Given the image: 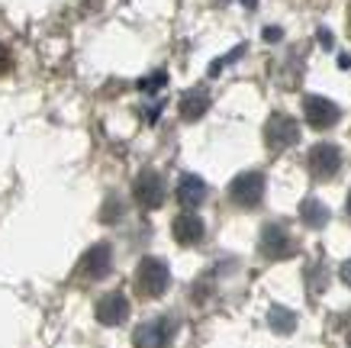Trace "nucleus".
<instances>
[{
    "instance_id": "obj_18",
    "label": "nucleus",
    "mask_w": 351,
    "mask_h": 348,
    "mask_svg": "<svg viewBox=\"0 0 351 348\" xmlns=\"http://www.w3.org/2000/svg\"><path fill=\"white\" fill-rule=\"evenodd\" d=\"M348 216H351V194H348Z\"/></svg>"
},
{
    "instance_id": "obj_6",
    "label": "nucleus",
    "mask_w": 351,
    "mask_h": 348,
    "mask_svg": "<svg viewBox=\"0 0 351 348\" xmlns=\"http://www.w3.org/2000/svg\"><path fill=\"white\" fill-rule=\"evenodd\" d=\"M132 197H136L138 207H145V210H155L165 203V181H161L158 171H142L132 184Z\"/></svg>"
},
{
    "instance_id": "obj_13",
    "label": "nucleus",
    "mask_w": 351,
    "mask_h": 348,
    "mask_svg": "<svg viewBox=\"0 0 351 348\" xmlns=\"http://www.w3.org/2000/svg\"><path fill=\"white\" fill-rule=\"evenodd\" d=\"M206 110H210V94H206L203 87H197V91H187V94L181 97V116L187 119V123L200 119Z\"/></svg>"
},
{
    "instance_id": "obj_8",
    "label": "nucleus",
    "mask_w": 351,
    "mask_h": 348,
    "mask_svg": "<svg viewBox=\"0 0 351 348\" xmlns=\"http://www.w3.org/2000/svg\"><path fill=\"white\" fill-rule=\"evenodd\" d=\"M110 264H113V252H110L107 242H97L94 248H87V255L77 264V275L84 281H100V277L110 275Z\"/></svg>"
},
{
    "instance_id": "obj_16",
    "label": "nucleus",
    "mask_w": 351,
    "mask_h": 348,
    "mask_svg": "<svg viewBox=\"0 0 351 348\" xmlns=\"http://www.w3.org/2000/svg\"><path fill=\"white\" fill-rule=\"evenodd\" d=\"M10 52H7V49H3V45H0V74H7L10 71Z\"/></svg>"
},
{
    "instance_id": "obj_12",
    "label": "nucleus",
    "mask_w": 351,
    "mask_h": 348,
    "mask_svg": "<svg viewBox=\"0 0 351 348\" xmlns=\"http://www.w3.org/2000/svg\"><path fill=\"white\" fill-rule=\"evenodd\" d=\"M171 229H174V239L181 245H197L203 239V220L193 216V213H181Z\"/></svg>"
},
{
    "instance_id": "obj_5",
    "label": "nucleus",
    "mask_w": 351,
    "mask_h": 348,
    "mask_svg": "<svg viewBox=\"0 0 351 348\" xmlns=\"http://www.w3.org/2000/svg\"><path fill=\"white\" fill-rule=\"evenodd\" d=\"M306 161H309V174L316 181H332L341 168V152L332 142H319V146H313Z\"/></svg>"
},
{
    "instance_id": "obj_17",
    "label": "nucleus",
    "mask_w": 351,
    "mask_h": 348,
    "mask_svg": "<svg viewBox=\"0 0 351 348\" xmlns=\"http://www.w3.org/2000/svg\"><path fill=\"white\" fill-rule=\"evenodd\" d=\"M341 281H345V284L351 287V262H345V264H341Z\"/></svg>"
},
{
    "instance_id": "obj_15",
    "label": "nucleus",
    "mask_w": 351,
    "mask_h": 348,
    "mask_svg": "<svg viewBox=\"0 0 351 348\" xmlns=\"http://www.w3.org/2000/svg\"><path fill=\"white\" fill-rule=\"evenodd\" d=\"M271 326L277 329V332H290V329L297 326V319H293V313H287V310H280V306H274V310H271Z\"/></svg>"
},
{
    "instance_id": "obj_1",
    "label": "nucleus",
    "mask_w": 351,
    "mask_h": 348,
    "mask_svg": "<svg viewBox=\"0 0 351 348\" xmlns=\"http://www.w3.org/2000/svg\"><path fill=\"white\" fill-rule=\"evenodd\" d=\"M171 284V271L161 258H142L136 268V290L142 297H161Z\"/></svg>"
},
{
    "instance_id": "obj_4",
    "label": "nucleus",
    "mask_w": 351,
    "mask_h": 348,
    "mask_svg": "<svg viewBox=\"0 0 351 348\" xmlns=\"http://www.w3.org/2000/svg\"><path fill=\"white\" fill-rule=\"evenodd\" d=\"M297 139H300V126H297V119H290L287 113H274L265 123V146L274 155L290 146H297Z\"/></svg>"
},
{
    "instance_id": "obj_14",
    "label": "nucleus",
    "mask_w": 351,
    "mask_h": 348,
    "mask_svg": "<svg viewBox=\"0 0 351 348\" xmlns=\"http://www.w3.org/2000/svg\"><path fill=\"white\" fill-rule=\"evenodd\" d=\"M300 220L313 226V229H322L326 222H329V210H326V203H319L316 197H306V200L300 203Z\"/></svg>"
},
{
    "instance_id": "obj_3",
    "label": "nucleus",
    "mask_w": 351,
    "mask_h": 348,
    "mask_svg": "<svg viewBox=\"0 0 351 348\" xmlns=\"http://www.w3.org/2000/svg\"><path fill=\"white\" fill-rule=\"evenodd\" d=\"M261 255L271 258V262H280V258H290V255L297 252V242H293V235L287 232L284 222H267L265 229H261V242H258Z\"/></svg>"
},
{
    "instance_id": "obj_9",
    "label": "nucleus",
    "mask_w": 351,
    "mask_h": 348,
    "mask_svg": "<svg viewBox=\"0 0 351 348\" xmlns=\"http://www.w3.org/2000/svg\"><path fill=\"white\" fill-rule=\"evenodd\" d=\"M303 113H306V123L313 129H332L335 123H339V116H341V110L332 100H326V97H306L303 100Z\"/></svg>"
},
{
    "instance_id": "obj_2",
    "label": "nucleus",
    "mask_w": 351,
    "mask_h": 348,
    "mask_svg": "<svg viewBox=\"0 0 351 348\" xmlns=\"http://www.w3.org/2000/svg\"><path fill=\"white\" fill-rule=\"evenodd\" d=\"M265 197V174L261 171H245L229 184V200L242 210H255Z\"/></svg>"
},
{
    "instance_id": "obj_7",
    "label": "nucleus",
    "mask_w": 351,
    "mask_h": 348,
    "mask_svg": "<svg viewBox=\"0 0 351 348\" xmlns=\"http://www.w3.org/2000/svg\"><path fill=\"white\" fill-rule=\"evenodd\" d=\"M174 319L168 316H158V319H149L145 326L136 329V348H168L171 338H174Z\"/></svg>"
},
{
    "instance_id": "obj_10",
    "label": "nucleus",
    "mask_w": 351,
    "mask_h": 348,
    "mask_svg": "<svg viewBox=\"0 0 351 348\" xmlns=\"http://www.w3.org/2000/svg\"><path fill=\"white\" fill-rule=\"evenodd\" d=\"M126 316H129V300L123 294H107L97 300V319L104 326H119V323H126Z\"/></svg>"
},
{
    "instance_id": "obj_11",
    "label": "nucleus",
    "mask_w": 351,
    "mask_h": 348,
    "mask_svg": "<svg viewBox=\"0 0 351 348\" xmlns=\"http://www.w3.org/2000/svg\"><path fill=\"white\" fill-rule=\"evenodd\" d=\"M178 200H181V207H187V210H197V207L206 200V184H203L197 174H184V178L178 181Z\"/></svg>"
}]
</instances>
